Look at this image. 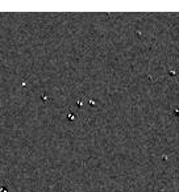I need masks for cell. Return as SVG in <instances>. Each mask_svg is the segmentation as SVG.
I'll return each mask as SVG.
<instances>
[{"mask_svg": "<svg viewBox=\"0 0 179 192\" xmlns=\"http://www.w3.org/2000/svg\"><path fill=\"white\" fill-rule=\"evenodd\" d=\"M173 115L179 116V108H174V109H173Z\"/></svg>", "mask_w": 179, "mask_h": 192, "instance_id": "obj_1", "label": "cell"}]
</instances>
